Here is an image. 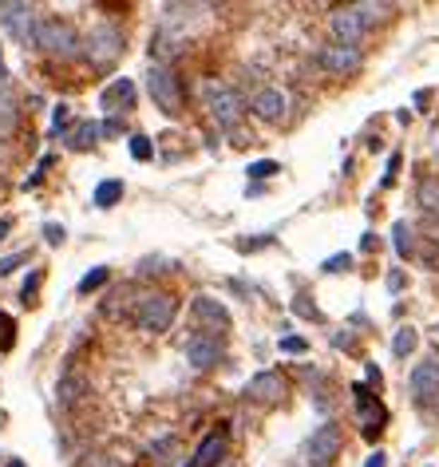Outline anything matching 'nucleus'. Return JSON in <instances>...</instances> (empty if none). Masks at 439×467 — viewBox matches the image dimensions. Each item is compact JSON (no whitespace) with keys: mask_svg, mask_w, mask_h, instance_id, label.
Here are the masks:
<instances>
[{"mask_svg":"<svg viewBox=\"0 0 439 467\" xmlns=\"http://www.w3.org/2000/svg\"><path fill=\"white\" fill-rule=\"evenodd\" d=\"M83 467H119V463L107 459V456H88V459H83Z\"/></svg>","mask_w":439,"mask_h":467,"instance_id":"nucleus-35","label":"nucleus"},{"mask_svg":"<svg viewBox=\"0 0 439 467\" xmlns=\"http://www.w3.org/2000/svg\"><path fill=\"white\" fill-rule=\"evenodd\" d=\"M8 467H24V463H20V459H8Z\"/></svg>","mask_w":439,"mask_h":467,"instance_id":"nucleus-41","label":"nucleus"},{"mask_svg":"<svg viewBox=\"0 0 439 467\" xmlns=\"http://www.w3.org/2000/svg\"><path fill=\"white\" fill-rule=\"evenodd\" d=\"M317 64L325 71H332V76H352V71H360V52L356 48H344V44H329V48L317 52Z\"/></svg>","mask_w":439,"mask_h":467,"instance_id":"nucleus-10","label":"nucleus"},{"mask_svg":"<svg viewBox=\"0 0 439 467\" xmlns=\"http://www.w3.org/2000/svg\"><path fill=\"white\" fill-rule=\"evenodd\" d=\"M194 317L210 329H230V309L214 297H194Z\"/></svg>","mask_w":439,"mask_h":467,"instance_id":"nucleus-17","label":"nucleus"},{"mask_svg":"<svg viewBox=\"0 0 439 467\" xmlns=\"http://www.w3.org/2000/svg\"><path fill=\"white\" fill-rule=\"evenodd\" d=\"M352 396H356V416H360V432H364V439H376L380 424H384V408H380V400L372 396L368 384H352Z\"/></svg>","mask_w":439,"mask_h":467,"instance_id":"nucleus-7","label":"nucleus"},{"mask_svg":"<svg viewBox=\"0 0 439 467\" xmlns=\"http://www.w3.org/2000/svg\"><path fill=\"white\" fill-rule=\"evenodd\" d=\"M388 463V456H384V451H372L368 459H364V467H384Z\"/></svg>","mask_w":439,"mask_h":467,"instance_id":"nucleus-36","label":"nucleus"},{"mask_svg":"<svg viewBox=\"0 0 439 467\" xmlns=\"http://www.w3.org/2000/svg\"><path fill=\"white\" fill-rule=\"evenodd\" d=\"M435 266H439V258H435Z\"/></svg>","mask_w":439,"mask_h":467,"instance_id":"nucleus-42","label":"nucleus"},{"mask_svg":"<svg viewBox=\"0 0 439 467\" xmlns=\"http://www.w3.org/2000/svg\"><path fill=\"white\" fill-rule=\"evenodd\" d=\"M100 107L107 115H123V111L135 107V80H111L100 95Z\"/></svg>","mask_w":439,"mask_h":467,"instance_id":"nucleus-12","label":"nucleus"},{"mask_svg":"<svg viewBox=\"0 0 439 467\" xmlns=\"http://www.w3.org/2000/svg\"><path fill=\"white\" fill-rule=\"evenodd\" d=\"M4 80H8V68H4V52H0V88H4Z\"/></svg>","mask_w":439,"mask_h":467,"instance_id":"nucleus-40","label":"nucleus"},{"mask_svg":"<svg viewBox=\"0 0 439 467\" xmlns=\"http://www.w3.org/2000/svg\"><path fill=\"white\" fill-rule=\"evenodd\" d=\"M8 230H12V222H8V218H0V242L8 238Z\"/></svg>","mask_w":439,"mask_h":467,"instance_id":"nucleus-39","label":"nucleus"},{"mask_svg":"<svg viewBox=\"0 0 439 467\" xmlns=\"http://www.w3.org/2000/svg\"><path fill=\"white\" fill-rule=\"evenodd\" d=\"M186 360L194 368H214L222 360V341L214 337V333H194V337L186 341Z\"/></svg>","mask_w":439,"mask_h":467,"instance_id":"nucleus-11","label":"nucleus"},{"mask_svg":"<svg viewBox=\"0 0 439 467\" xmlns=\"http://www.w3.org/2000/svg\"><path fill=\"white\" fill-rule=\"evenodd\" d=\"M293 309H297L301 317H313V321H320V309H317V305H309V297H297V301H293Z\"/></svg>","mask_w":439,"mask_h":467,"instance_id":"nucleus-32","label":"nucleus"},{"mask_svg":"<svg viewBox=\"0 0 439 467\" xmlns=\"http://www.w3.org/2000/svg\"><path fill=\"white\" fill-rule=\"evenodd\" d=\"M147 91H150V100L159 103L167 115H179V111H182V83H179V76H174L167 64H150Z\"/></svg>","mask_w":439,"mask_h":467,"instance_id":"nucleus-1","label":"nucleus"},{"mask_svg":"<svg viewBox=\"0 0 439 467\" xmlns=\"http://www.w3.org/2000/svg\"><path fill=\"white\" fill-rule=\"evenodd\" d=\"M24 261H28V249H24V254H12V258H0V278H8L12 269L24 266Z\"/></svg>","mask_w":439,"mask_h":467,"instance_id":"nucleus-30","label":"nucleus"},{"mask_svg":"<svg viewBox=\"0 0 439 467\" xmlns=\"http://www.w3.org/2000/svg\"><path fill=\"white\" fill-rule=\"evenodd\" d=\"M36 48L52 52V56H76L83 44H80V36H76V28H71V24L48 16V20L36 24Z\"/></svg>","mask_w":439,"mask_h":467,"instance_id":"nucleus-2","label":"nucleus"},{"mask_svg":"<svg viewBox=\"0 0 439 467\" xmlns=\"http://www.w3.org/2000/svg\"><path fill=\"white\" fill-rule=\"evenodd\" d=\"M12 345H16V321L8 313H0V353H8Z\"/></svg>","mask_w":439,"mask_h":467,"instance_id":"nucleus-24","label":"nucleus"},{"mask_svg":"<svg viewBox=\"0 0 439 467\" xmlns=\"http://www.w3.org/2000/svg\"><path fill=\"white\" fill-rule=\"evenodd\" d=\"M285 107H289V100H285V91H277V88H261L258 95H253V115L258 119H265V123H277L281 115H285Z\"/></svg>","mask_w":439,"mask_h":467,"instance_id":"nucleus-15","label":"nucleus"},{"mask_svg":"<svg viewBox=\"0 0 439 467\" xmlns=\"http://www.w3.org/2000/svg\"><path fill=\"white\" fill-rule=\"evenodd\" d=\"M368 384L380 388V368H376V365H368Z\"/></svg>","mask_w":439,"mask_h":467,"instance_id":"nucleus-38","label":"nucleus"},{"mask_svg":"<svg viewBox=\"0 0 439 467\" xmlns=\"http://www.w3.org/2000/svg\"><path fill=\"white\" fill-rule=\"evenodd\" d=\"M119 199H123V182L119 179H107V182H100V187H95V206H100V210L115 206Z\"/></svg>","mask_w":439,"mask_h":467,"instance_id":"nucleus-21","label":"nucleus"},{"mask_svg":"<svg viewBox=\"0 0 439 467\" xmlns=\"http://www.w3.org/2000/svg\"><path fill=\"white\" fill-rule=\"evenodd\" d=\"M119 131H123L119 119H107V123H103V135H119Z\"/></svg>","mask_w":439,"mask_h":467,"instance_id":"nucleus-37","label":"nucleus"},{"mask_svg":"<svg viewBox=\"0 0 439 467\" xmlns=\"http://www.w3.org/2000/svg\"><path fill=\"white\" fill-rule=\"evenodd\" d=\"M103 135V127L100 123H91V119H80L76 127L68 131V147H76V150H88V147H95V139Z\"/></svg>","mask_w":439,"mask_h":467,"instance_id":"nucleus-19","label":"nucleus"},{"mask_svg":"<svg viewBox=\"0 0 439 467\" xmlns=\"http://www.w3.org/2000/svg\"><path fill=\"white\" fill-rule=\"evenodd\" d=\"M411 396L419 400V404H428V400L439 396V357H428V360H419L416 368H411Z\"/></svg>","mask_w":439,"mask_h":467,"instance_id":"nucleus-9","label":"nucleus"},{"mask_svg":"<svg viewBox=\"0 0 439 467\" xmlns=\"http://www.w3.org/2000/svg\"><path fill=\"white\" fill-rule=\"evenodd\" d=\"M119 52H123V32L115 28V24H95L88 36V56L95 68H107V64L119 60Z\"/></svg>","mask_w":439,"mask_h":467,"instance_id":"nucleus-4","label":"nucleus"},{"mask_svg":"<svg viewBox=\"0 0 439 467\" xmlns=\"http://www.w3.org/2000/svg\"><path fill=\"white\" fill-rule=\"evenodd\" d=\"M107 278H111V273H107V266H95V269L88 273V278L80 281V293H95V289H100Z\"/></svg>","mask_w":439,"mask_h":467,"instance_id":"nucleus-25","label":"nucleus"},{"mask_svg":"<svg viewBox=\"0 0 439 467\" xmlns=\"http://www.w3.org/2000/svg\"><path fill=\"white\" fill-rule=\"evenodd\" d=\"M64 123H68V107L60 103V107H56V115H52V135H60V127H64Z\"/></svg>","mask_w":439,"mask_h":467,"instance_id":"nucleus-34","label":"nucleus"},{"mask_svg":"<svg viewBox=\"0 0 439 467\" xmlns=\"http://www.w3.org/2000/svg\"><path fill=\"white\" fill-rule=\"evenodd\" d=\"M83 392H88V377H83V372H76V368H71V372H64L60 384H56V400H60V408L80 404Z\"/></svg>","mask_w":439,"mask_h":467,"instance_id":"nucleus-18","label":"nucleus"},{"mask_svg":"<svg viewBox=\"0 0 439 467\" xmlns=\"http://www.w3.org/2000/svg\"><path fill=\"white\" fill-rule=\"evenodd\" d=\"M340 451V427L337 424H320L305 444V463L309 467H329Z\"/></svg>","mask_w":439,"mask_h":467,"instance_id":"nucleus-6","label":"nucleus"},{"mask_svg":"<svg viewBox=\"0 0 439 467\" xmlns=\"http://www.w3.org/2000/svg\"><path fill=\"white\" fill-rule=\"evenodd\" d=\"M246 396L258 400V404H277V400H285V380H281L277 372H258V377L246 384Z\"/></svg>","mask_w":439,"mask_h":467,"instance_id":"nucleus-14","label":"nucleus"},{"mask_svg":"<svg viewBox=\"0 0 439 467\" xmlns=\"http://www.w3.org/2000/svg\"><path fill=\"white\" fill-rule=\"evenodd\" d=\"M277 348H281V353H293V357H297V353H305L309 345H305V337H281Z\"/></svg>","mask_w":439,"mask_h":467,"instance_id":"nucleus-29","label":"nucleus"},{"mask_svg":"<svg viewBox=\"0 0 439 467\" xmlns=\"http://www.w3.org/2000/svg\"><path fill=\"white\" fill-rule=\"evenodd\" d=\"M44 238H48L52 246H60V242H64V226H56V222H48V226H44Z\"/></svg>","mask_w":439,"mask_h":467,"instance_id":"nucleus-33","label":"nucleus"},{"mask_svg":"<svg viewBox=\"0 0 439 467\" xmlns=\"http://www.w3.org/2000/svg\"><path fill=\"white\" fill-rule=\"evenodd\" d=\"M36 285H40V269H32L28 281H24V289H20V297L28 301V305H32V297H36Z\"/></svg>","mask_w":439,"mask_h":467,"instance_id":"nucleus-31","label":"nucleus"},{"mask_svg":"<svg viewBox=\"0 0 439 467\" xmlns=\"http://www.w3.org/2000/svg\"><path fill=\"white\" fill-rule=\"evenodd\" d=\"M150 155H155V147H150V139H147V135H131V159L147 162Z\"/></svg>","mask_w":439,"mask_h":467,"instance_id":"nucleus-26","label":"nucleus"},{"mask_svg":"<svg viewBox=\"0 0 439 467\" xmlns=\"http://www.w3.org/2000/svg\"><path fill=\"white\" fill-rule=\"evenodd\" d=\"M329 28H332V36H337V44H344V48H356V40L364 36V20H360V12H356V8H340V12H332Z\"/></svg>","mask_w":439,"mask_h":467,"instance_id":"nucleus-13","label":"nucleus"},{"mask_svg":"<svg viewBox=\"0 0 439 467\" xmlns=\"http://www.w3.org/2000/svg\"><path fill=\"white\" fill-rule=\"evenodd\" d=\"M0 24L20 44H36V24H40V16H32L28 4H0Z\"/></svg>","mask_w":439,"mask_h":467,"instance_id":"nucleus-8","label":"nucleus"},{"mask_svg":"<svg viewBox=\"0 0 439 467\" xmlns=\"http://www.w3.org/2000/svg\"><path fill=\"white\" fill-rule=\"evenodd\" d=\"M416 341H419V333H416V329H399V333H396V337H392V353H396V357H408V353H411V348H416Z\"/></svg>","mask_w":439,"mask_h":467,"instance_id":"nucleus-22","label":"nucleus"},{"mask_svg":"<svg viewBox=\"0 0 439 467\" xmlns=\"http://www.w3.org/2000/svg\"><path fill=\"white\" fill-rule=\"evenodd\" d=\"M435 412H439V408H435Z\"/></svg>","mask_w":439,"mask_h":467,"instance_id":"nucleus-43","label":"nucleus"},{"mask_svg":"<svg viewBox=\"0 0 439 467\" xmlns=\"http://www.w3.org/2000/svg\"><path fill=\"white\" fill-rule=\"evenodd\" d=\"M416 199H419V206H423V210L439 214V179H435V175H428V179H419Z\"/></svg>","mask_w":439,"mask_h":467,"instance_id":"nucleus-20","label":"nucleus"},{"mask_svg":"<svg viewBox=\"0 0 439 467\" xmlns=\"http://www.w3.org/2000/svg\"><path fill=\"white\" fill-rule=\"evenodd\" d=\"M392 238H396V254H399V258H408V254H411V230H408V222H396V226H392Z\"/></svg>","mask_w":439,"mask_h":467,"instance_id":"nucleus-23","label":"nucleus"},{"mask_svg":"<svg viewBox=\"0 0 439 467\" xmlns=\"http://www.w3.org/2000/svg\"><path fill=\"white\" fill-rule=\"evenodd\" d=\"M222 456H226V427L210 432V436L198 444V451H194V459H190L186 467H214Z\"/></svg>","mask_w":439,"mask_h":467,"instance_id":"nucleus-16","label":"nucleus"},{"mask_svg":"<svg viewBox=\"0 0 439 467\" xmlns=\"http://www.w3.org/2000/svg\"><path fill=\"white\" fill-rule=\"evenodd\" d=\"M206 103L210 111H214V119H218V127L234 131L241 119V95L234 88H226V83H206Z\"/></svg>","mask_w":439,"mask_h":467,"instance_id":"nucleus-5","label":"nucleus"},{"mask_svg":"<svg viewBox=\"0 0 439 467\" xmlns=\"http://www.w3.org/2000/svg\"><path fill=\"white\" fill-rule=\"evenodd\" d=\"M320 269H325V273H344V269H352V254H332Z\"/></svg>","mask_w":439,"mask_h":467,"instance_id":"nucleus-27","label":"nucleus"},{"mask_svg":"<svg viewBox=\"0 0 439 467\" xmlns=\"http://www.w3.org/2000/svg\"><path fill=\"white\" fill-rule=\"evenodd\" d=\"M135 321L147 333H167L170 321H174V297L170 293H147L139 301V309H135Z\"/></svg>","mask_w":439,"mask_h":467,"instance_id":"nucleus-3","label":"nucleus"},{"mask_svg":"<svg viewBox=\"0 0 439 467\" xmlns=\"http://www.w3.org/2000/svg\"><path fill=\"white\" fill-rule=\"evenodd\" d=\"M246 175L261 182V179H270V175H277V162H273V159H261V162H253V167L246 170Z\"/></svg>","mask_w":439,"mask_h":467,"instance_id":"nucleus-28","label":"nucleus"}]
</instances>
